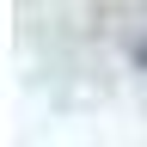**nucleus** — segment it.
I'll return each mask as SVG.
<instances>
[{
  "label": "nucleus",
  "mask_w": 147,
  "mask_h": 147,
  "mask_svg": "<svg viewBox=\"0 0 147 147\" xmlns=\"http://www.w3.org/2000/svg\"><path fill=\"white\" fill-rule=\"evenodd\" d=\"M135 61H141V67H147V43H141V49H135Z\"/></svg>",
  "instance_id": "obj_1"
}]
</instances>
